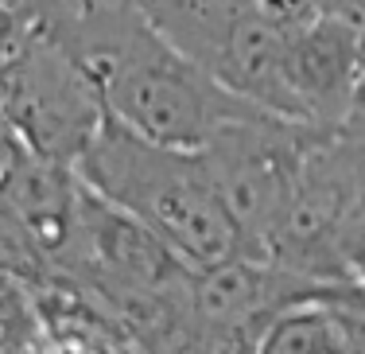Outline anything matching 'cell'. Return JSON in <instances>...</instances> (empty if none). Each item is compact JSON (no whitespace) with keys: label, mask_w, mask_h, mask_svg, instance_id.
<instances>
[{"label":"cell","mask_w":365,"mask_h":354,"mask_svg":"<svg viewBox=\"0 0 365 354\" xmlns=\"http://www.w3.org/2000/svg\"><path fill=\"white\" fill-rule=\"evenodd\" d=\"M365 43L346 16L319 8L292 36L284 55V117L338 128L346 117Z\"/></svg>","instance_id":"obj_8"},{"label":"cell","mask_w":365,"mask_h":354,"mask_svg":"<svg viewBox=\"0 0 365 354\" xmlns=\"http://www.w3.org/2000/svg\"><path fill=\"white\" fill-rule=\"evenodd\" d=\"M346 280H315L253 253H233L218 265L190 269L187 315L190 350H257L260 335L292 304Z\"/></svg>","instance_id":"obj_7"},{"label":"cell","mask_w":365,"mask_h":354,"mask_svg":"<svg viewBox=\"0 0 365 354\" xmlns=\"http://www.w3.org/2000/svg\"><path fill=\"white\" fill-rule=\"evenodd\" d=\"M319 128L323 125H303V121L257 109L241 121H230L202 148L214 183L241 230L245 253L264 257V238L280 218L299 160Z\"/></svg>","instance_id":"obj_6"},{"label":"cell","mask_w":365,"mask_h":354,"mask_svg":"<svg viewBox=\"0 0 365 354\" xmlns=\"http://www.w3.org/2000/svg\"><path fill=\"white\" fill-rule=\"evenodd\" d=\"M338 133L350 136V141H358V144H365V59H361L358 82H354L350 106H346V117L338 121Z\"/></svg>","instance_id":"obj_9"},{"label":"cell","mask_w":365,"mask_h":354,"mask_svg":"<svg viewBox=\"0 0 365 354\" xmlns=\"http://www.w3.org/2000/svg\"><path fill=\"white\" fill-rule=\"evenodd\" d=\"M319 8H327V12H338L346 16V20L358 28V36L365 43V0H319Z\"/></svg>","instance_id":"obj_10"},{"label":"cell","mask_w":365,"mask_h":354,"mask_svg":"<svg viewBox=\"0 0 365 354\" xmlns=\"http://www.w3.org/2000/svg\"><path fill=\"white\" fill-rule=\"evenodd\" d=\"M58 12L66 16H86V12H101V8H125V4H140V0H51Z\"/></svg>","instance_id":"obj_11"},{"label":"cell","mask_w":365,"mask_h":354,"mask_svg":"<svg viewBox=\"0 0 365 354\" xmlns=\"http://www.w3.org/2000/svg\"><path fill=\"white\" fill-rule=\"evenodd\" d=\"M361 211H365V195H361Z\"/></svg>","instance_id":"obj_12"},{"label":"cell","mask_w":365,"mask_h":354,"mask_svg":"<svg viewBox=\"0 0 365 354\" xmlns=\"http://www.w3.org/2000/svg\"><path fill=\"white\" fill-rule=\"evenodd\" d=\"M47 28L98 86L106 113L148 141L206 148L230 121L264 109L225 90L171 39H163L140 4L66 16L47 0Z\"/></svg>","instance_id":"obj_1"},{"label":"cell","mask_w":365,"mask_h":354,"mask_svg":"<svg viewBox=\"0 0 365 354\" xmlns=\"http://www.w3.org/2000/svg\"><path fill=\"white\" fill-rule=\"evenodd\" d=\"M140 8L225 90L284 117V55L299 28L268 12L264 0H140Z\"/></svg>","instance_id":"obj_3"},{"label":"cell","mask_w":365,"mask_h":354,"mask_svg":"<svg viewBox=\"0 0 365 354\" xmlns=\"http://www.w3.org/2000/svg\"><path fill=\"white\" fill-rule=\"evenodd\" d=\"M0 117L28 152L74 168L106 121V106L55 31L36 28L0 59Z\"/></svg>","instance_id":"obj_4"},{"label":"cell","mask_w":365,"mask_h":354,"mask_svg":"<svg viewBox=\"0 0 365 354\" xmlns=\"http://www.w3.org/2000/svg\"><path fill=\"white\" fill-rule=\"evenodd\" d=\"M365 195V144L338 128H319L299 160L295 183L276 226L264 238V257L315 280H350L338 241Z\"/></svg>","instance_id":"obj_5"},{"label":"cell","mask_w":365,"mask_h":354,"mask_svg":"<svg viewBox=\"0 0 365 354\" xmlns=\"http://www.w3.org/2000/svg\"><path fill=\"white\" fill-rule=\"evenodd\" d=\"M74 171L90 191L160 234L190 269L245 253L202 148L148 141L106 113L93 141L74 160Z\"/></svg>","instance_id":"obj_2"}]
</instances>
